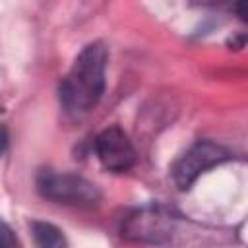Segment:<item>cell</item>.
Returning a JSON list of instances; mask_svg holds the SVG:
<instances>
[{"label": "cell", "mask_w": 248, "mask_h": 248, "mask_svg": "<svg viewBox=\"0 0 248 248\" xmlns=\"http://www.w3.org/2000/svg\"><path fill=\"white\" fill-rule=\"evenodd\" d=\"M33 234L37 248H66L64 234L50 223H43V221L33 223Z\"/></svg>", "instance_id": "cell-5"}, {"label": "cell", "mask_w": 248, "mask_h": 248, "mask_svg": "<svg viewBox=\"0 0 248 248\" xmlns=\"http://www.w3.org/2000/svg\"><path fill=\"white\" fill-rule=\"evenodd\" d=\"M227 159H229V153L221 145H217L213 141H198L174 165V169H172L174 182L180 190H186L202 172H205L207 169H211Z\"/></svg>", "instance_id": "cell-3"}, {"label": "cell", "mask_w": 248, "mask_h": 248, "mask_svg": "<svg viewBox=\"0 0 248 248\" xmlns=\"http://www.w3.org/2000/svg\"><path fill=\"white\" fill-rule=\"evenodd\" d=\"M37 186L45 198H50L60 203L91 205L97 203L101 198L95 184L76 174H58L52 170H41L37 178Z\"/></svg>", "instance_id": "cell-2"}, {"label": "cell", "mask_w": 248, "mask_h": 248, "mask_svg": "<svg viewBox=\"0 0 248 248\" xmlns=\"http://www.w3.org/2000/svg\"><path fill=\"white\" fill-rule=\"evenodd\" d=\"M0 248H19L16 234L12 232V229L0 221Z\"/></svg>", "instance_id": "cell-6"}, {"label": "cell", "mask_w": 248, "mask_h": 248, "mask_svg": "<svg viewBox=\"0 0 248 248\" xmlns=\"http://www.w3.org/2000/svg\"><path fill=\"white\" fill-rule=\"evenodd\" d=\"M107 56L103 43H91L78 54L72 70L60 83V103L70 114L81 116L99 103L105 91Z\"/></svg>", "instance_id": "cell-1"}, {"label": "cell", "mask_w": 248, "mask_h": 248, "mask_svg": "<svg viewBox=\"0 0 248 248\" xmlns=\"http://www.w3.org/2000/svg\"><path fill=\"white\" fill-rule=\"evenodd\" d=\"M95 149H97V157L103 163V167L112 172L128 170L136 159V153H134V147L128 136L118 126L103 130L97 136Z\"/></svg>", "instance_id": "cell-4"}, {"label": "cell", "mask_w": 248, "mask_h": 248, "mask_svg": "<svg viewBox=\"0 0 248 248\" xmlns=\"http://www.w3.org/2000/svg\"><path fill=\"white\" fill-rule=\"evenodd\" d=\"M6 145H8V132L4 126H0V155L6 151Z\"/></svg>", "instance_id": "cell-7"}]
</instances>
